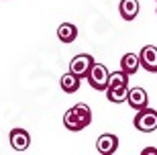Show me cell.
<instances>
[{
	"mask_svg": "<svg viewBox=\"0 0 157 155\" xmlns=\"http://www.w3.org/2000/svg\"><path fill=\"white\" fill-rule=\"evenodd\" d=\"M106 98L114 104L127 102L128 98V74L127 72H112L110 74V86L106 88Z\"/></svg>",
	"mask_w": 157,
	"mask_h": 155,
	"instance_id": "obj_1",
	"label": "cell"
},
{
	"mask_svg": "<svg viewBox=\"0 0 157 155\" xmlns=\"http://www.w3.org/2000/svg\"><path fill=\"white\" fill-rule=\"evenodd\" d=\"M86 80L90 82V86H92L96 92H106V88L110 86V72H108L106 65H102V63H94Z\"/></svg>",
	"mask_w": 157,
	"mask_h": 155,
	"instance_id": "obj_2",
	"label": "cell"
},
{
	"mask_svg": "<svg viewBox=\"0 0 157 155\" xmlns=\"http://www.w3.org/2000/svg\"><path fill=\"white\" fill-rule=\"evenodd\" d=\"M135 129L141 133H153L157 131V110L153 108H143V110H137L135 114V121H133Z\"/></svg>",
	"mask_w": 157,
	"mask_h": 155,
	"instance_id": "obj_3",
	"label": "cell"
},
{
	"mask_svg": "<svg viewBox=\"0 0 157 155\" xmlns=\"http://www.w3.org/2000/svg\"><path fill=\"white\" fill-rule=\"evenodd\" d=\"M94 63L96 61H94L92 55L80 53V55H76V57L70 61V72H74L76 76H80L82 80H84V78H88V74H90V69H92Z\"/></svg>",
	"mask_w": 157,
	"mask_h": 155,
	"instance_id": "obj_4",
	"label": "cell"
},
{
	"mask_svg": "<svg viewBox=\"0 0 157 155\" xmlns=\"http://www.w3.org/2000/svg\"><path fill=\"white\" fill-rule=\"evenodd\" d=\"M139 59H141V68H145L151 74H157V47L155 45L143 47L139 51Z\"/></svg>",
	"mask_w": 157,
	"mask_h": 155,
	"instance_id": "obj_5",
	"label": "cell"
},
{
	"mask_svg": "<svg viewBox=\"0 0 157 155\" xmlns=\"http://www.w3.org/2000/svg\"><path fill=\"white\" fill-rule=\"evenodd\" d=\"M117 149H118V137L112 135V133L100 135L98 141H96V151L100 155H112V153H117Z\"/></svg>",
	"mask_w": 157,
	"mask_h": 155,
	"instance_id": "obj_6",
	"label": "cell"
},
{
	"mask_svg": "<svg viewBox=\"0 0 157 155\" xmlns=\"http://www.w3.org/2000/svg\"><path fill=\"white\" fill-rule=\"evenodd\" d=\"M127 102H128V106L133 110H143V108H147L149 106V96H147V92H145V88H131L128 90V98H127Z\"/></svg>",
	"mask_w": 157,
	"mask_h": 155,
	"instance_id": "obj_7",
	"label": "cell"
},
{
	"mask_svg": "<svg viewBox=\"0 0 157 155\" xmlns=\"http://www.w3.org/2000/svg\"><path fill=\"white\" fill-rule=\"evenodd\" d=\"M8 141H10V147L14 151H27L31 145V135L25 129H12L8 135Z\"/></svg>",
	"mask_w": 157,
	"mask_h": 155,
	"instance_id": "obj_8",
	"label": "cell"
},
{
	"mask_svg": "<svg viewBox=\"0 0 157 155\" xmlns=\"http://www.w3.org/2000/svg\"><path fill=\"white\" fill-rule=\"evenodd\" d=\"M80 84H82V78L76 76L74 72H67V74L61 76V80H59V86L63 90L65 94H74L80 90Z\"/></svg>",
	"mask_w": 157,
	"mask_h": 155,
	"instance_id": "obj_9",
	"label": "cell"
},
{
	"mask_svg": "<svg viewBox=\"0 0 157 155\" xmlns=\"http://www.w3.org/2000/svg\"><path fill=\"white\" fill-rule=\"evenodd\" d=\"M118 12L124 21H135L139 14V0H121Z\"/></svg>",
	"mask_w": 157,
	"mask_h": 155,
	"instance_id": "obj_10",
	"label": "cell"
},
{
	"mask_svg": "<svg viewBox=\"0 0 157 155\" xmlns=\"http://www.w3.org/2000/svg\"><path fill=\"white\" fill-rule=\"evenodd\" d=\"M141 68V59L137 53H124L121 57V69L122 72H127L128 76L137 74V69Z\"/></svg>",
	"mask_w": 157,
	"mask_h": 155,
	"instance_id": "obj_11",
	"label": "cell"
},
{
	"mask_svg": "<svg viewBox=\"0 0 157 155\" xmlns=\"http://www.w3.org/2000/svg\"><path fill=\"white\" fill-rule=\"evenodd\" d=\"M57 37L61 43H74V41L78 39V27L76 25H71V23H63V25H59L57 27Z\"/></svg>",
	"mask_w": 157,
	"mask_h": 155,
	"instance_id": "obj_12",
	"label": "cell"
},
{
	"mask_svg": "<svg viewBox=\"0 0 157 155\" xmlns=\"http://www.w3.org/2000/svg\"><path fill=\"white\" fill-rule=\"evenodd\" d=\"M63 125H65L67 131H82V129H86V125L82 122V118H80L76 108H70L63 114Z\"/></svg>",
	"mask_w": 157,
	"mask_h": 155,
	"instance_id": "obj_13",
	"label": "cell"
},
{
	"mask_svg": "<svg viewBox=\"0 0 157 155\" xmlns=\"http://www.w3.org/2000/svg\"><path fill=\"white\" fill-rule=\"evenodd\" d=\"M141 155H157V149L155 147H145V149L141 151Z\"/></svg>",
	"mask_w": 157,
	"mask_h": 155,
	"instance_id": "obj_14",
	"label": "cell"
},
{
	"mask_svg": "<svg viewBox=\"0 0 157 155\" xmlns=\"http://www.w3.org/2000/svg\"><path fill=\"white\" fill-rule=\"evenodd\" d=\"M155 12H157V10H155Z\"/></svg>",
	"mask_w": 157,
	"mask_h": 155,
	"instance_id": "obj_15",
	"label": "cell"
}]
</instances>
